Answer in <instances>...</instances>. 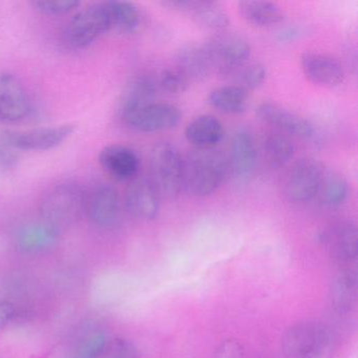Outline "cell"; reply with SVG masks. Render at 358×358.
<instances>
[{"instance_id":"1f68e13d","label":"cell","mask_w":358,"mask_h":358,"mask_svg":"<svg viewBox=\"0 0 358 358\" xmlns=\"http://www.w3.org/2000/svg\"><path fill=\"white\" fill-rule=\"evenodd\" d=\"M101 358H140V354L131 341L115 338L110 341Z\"/></svg>"},{"instance_id":"83f0119b","label":"cell","mask_w":358,"mask_h":358,"mask_svg":"<svg viewBox=\"0 0 358 358\" xmlns=\"http://www.w3.org/2000/svg\"><path fill=\"white\" fill-rule=\"evenodd\" d=\"M262 152L268 164L274 169H278L286 165L292 159L294 146L286 136L270 133L264 138Z\"/></svg>"},{"instance_id":"4fadbf2b","label":"cell","mask_w":358,"mask_h":358,"mask_svg":"<svg viewBox=\"0 0 358 358\" xmlns=\"http://www.w3.org/2000/svg\"><path fill=\"white\" fill-rule=\"evenodd\" d=\"M30 101L20 79L10 73L0 74V122H18L28 116Z\"/></svg>"},{"instance_id":"8fae6325","label":"cell","mask_w":358,"mask_h":358,"mask_svg":"<svg viewBox=\"0 0 358 358\" xmlns=\"http://www.w3.org/2000/svg\"><path fill=\"white\" fill-rule=\"evenodd\" d=\"M164 7L188 16L198 26L208 30L221 32L229 26L227 12L220 3L206 0H167Z\"/></svg>"},{"instance_id":"5bb4252c","label":"cell","mask_w":358,"mask_h":358,"mask_svg":"<svg viewBox=\"0 0 358 358\" xmlns=\"http://www.w3.org/2000/svg\"><path fill=\"white\" fill-rule=\"evenodd\" d=\"M257 116L263 122L289 135L306 140L311 139L315 136L314 125L309 120L278 104L263 102L257 108Z\"/></svg>"},{"instance_id":"e0dca14e","label":"cell","mask_w":358,"mask_h":358,"mask_svg":"<svg viewBox=\"0 0 358 358\" xmlns=\"http://www.w3.org/2000/svg\"><path fill=\"white\" fill-rule=\"evenodd\" d=\"M100 165L104 171L119 181H129L136 177L140 160L135 150L122 144H110L99 154Z\"/></svg>"},{"instance_id":"5b68a950","label":"cell","mask_w":358,"mask_h":358,"mask_svg":"<svg viewBox=\"0 0 358 358\" xmlns=\"http://www.w3.org/2000/svg\"><path fill=\"white\" fill-rule=\"evenodd\" d=\"M213 71L222 77L236 66L248 62L251 47L240 35L231 32L215 33L203 45Z\"/></svg>"},{"instance_id":"8d00e7d4","label":"cell","mask_w":358,"mask_h":358,"mask_svg":"<svg viewBox=\"0 0 358 358\" xmlns=\"http://www.w3.org/2000/svg\"><path fill=\"white\" fill-rule=\"evenodd\" d=\"M301 35V30L297 28H288L280 34V39L282 41H292Z\"/></svg>"},{"instance_id":"ba28073f","label":"cell","mask_w":358,"mask_h":358,"mask_svg":"<svg viewBox=\"0 0 358 358\" xmlns=\"http://www.w3.org/2000/svg\"><path fill=\"white\" fill-rule=\"evenodd\" d=\"M357 227L353 222L336 221L320 230L317 241L337 263L349 265L357 257Z\"/></svg>"},{"instance_id":"8992f818","label":"cell","mask_w":358,"mask_h":358,"mask_svg":"<svg viewBox=\"0 0 358 358\" xmlns=\"http://www.w3.org/2000/svg\"><path fill=\"white\" fill-rule=\"evenodd\" d=\"M112 28L106 3H93L75 14L66 27V41L75 49H85Z\"/></svg>"},{"instance_id":"d6a6232c","label":"cell","mask_w":358,"mask_h":358,"mask_svg":"<svg viewBox=\"0 0 358 358\" xmlns=\"http://www.w3.org/2000/svg\"><path fill=\"white\" fill-rule=\"evenodd\" d=\"M33 6L41 13L47 15H64L70 13L80 6L76 0H58V1H34Z\"/></svg>"},{"instance_id":"4dcf8cb0","label":"cell","mask_w":358,"mask_h":358,"mask_svg":"<svg viewBox=\"0 0 358 358\" xmlns=\"http://www.w3.org/2000/svg\"><path fill=\"white\" fill-rule=\"evenodd\" d=\"M190 80L177 66L164 69L159 78L158 85L171 95H179L187 91Z\"/></svg>"},{"instance_id":"4316f807","label":"cell","mask_w":358,"mask_h":358,"mask_svg":"<svg viewBox=\"0 0 358 358\" xmlns=\"http://www.w3.org/2000/svg\"><path fill=\"white\" fill-rule=\"evenodd\" d=\"M106 5L112 27L127 34L137 32L141 24V14L133 3L108 1Z\"/></svg>"},{"instance_id":"7402d4cb","label":"cell","mask_w":358,"mask_h":358,"mask_svg":"<svg viewBox=\"0 0 358 358\" xmlns=\"http://www.w3.org/2000/svg\"><path fill=\"white\" fill-rule=\"evenodd\" d=\"M224 127L213 115H201L188 123L185 129L187 141L198 150H210L221 142Z\"/></svg>"},{"instance_id":"30bf717a","label":"cell","mask_w":358,"mask_h":358,"mask_svg":"<svg viewBox=\"0 0 358 358\" xmlns=\"http://www.w3.org/2000/svg\"><path fill=\"white\" fill-rule=\"evenodd\" d=\"M73 124L37 127L22 131H6V139L15 150L45 152L64 143L74 133Z\"/></svg>"},{"instance_id":"f1b7e54d","label":"cell","mask_w":358,"mask_h":358,"mask_svg":"<svg viewBox=\"0 0 358 358\" xmlns=\"http://www.w3.org/2000/svg\"><path fill=\"white\" fill-rule=\"evenodd\" d=\"M267 76L265 66L259 62H246L228 72L224 78L230 80V85L241 87L245 91L257 89L263 85Z\"/></svg>"},{"instance_id":"277c9868","label":"cell","mask_w":358,"mask_h":358,"mask_svg":"<svg viewBox=\"0 0 358 358\" xmlns=\"http://www.w3.org/2000/svg\"><path fill=\"white\" fill-rule=\"evenodd\" d=\"M85 196L75 183H62L54 186L43 196L41 213L43 221L59 229L73 223L85 210Z\"/></svg>"},{"instance_id":"6da1fadb","label":"cell","mask_w":358,"mask_h":358,"mask_svg":"<svg viewBox=\"0 0 358 358\" xmlns=\"http://www.w3.org/2000/svg\"><path fill=\"white\" fill-rule=\"evenodd\" d=\"M228 171V160L220 150L194 148L183 157V188L196 198L210 196L222 185Z\"/></svg>"},{"instance_id":"d6986e66","label":"cell","mask_w":358,"mask_h":358,"mask_svg":"<svg viewBox=\"0 0 358 358\" xmlns=\"http://www.w3.org/2000/svg\"><path fill=\"white\" fill-rule=\"evenodd\" d=\"M357 292V270L353 266H347L331 282L330 301L333 310L341 315L350 313L355 308Z\"/></svg>"},{"instance_id":"d4e9b609","label":"cell","mask_w":358,"mask_h":358,"mask_svg":"<svg viewBox=\"0 0 358 358\" xmlns=\"http://www.w3.org/2000/svg\"><path fill=\"white\" fill-rule=\"evenodd\" d=\"M207 101L220 112L240 115L246 112L248 108L249 92L236 85H223L211 91Z\"/></svg>"},{"instance_id":"484cf974","label":"cell","mask_w":358,"mask_h":358,"mask_svg":"<svg viewBox=\"0 0 358 358\" xmlns=\"http://www.w3.org/2000/svg\"><path fill=\"white\" fill-rule=\"evenodd\" d=\"M349 194L347 180L334 171L324 169L315 198L324 206H341Z\"/></svg>"},{"instance_id":"836d02e7","label":"cell","mask_w":358,"mask_h":358,"mask_svg":"<svg viewBox=\"0 0 358 358\" xmlns=\"http://www.w3.org/2000/svg\"><path fill=\"white\" fill-rule=\"evenodd\" d=\"M17 150L9 145L6 134L0 133V171H9L17 165Z\"/></svg>"},{"instance_id":"f546056e","label":"cell","mask_w":358,"mask_h":358,"mask_svg":"<svg viewBox=\"0 0 358 358\" xmlns=\"http://www.w3.org/2000/svg\"><path fill=\"white\" fill-rule=\"evenodd\" d=\"M110 341L104 331L87 333L77 343L72 358H101Z\"/></svg>"},{"instance_id":"ffe728a7","label":"cell","mask_w":358,"mask_h":358,"mask_svg":"<svg viewBox=\"0 0 358 358\" xmlns=\"http://www.w3.org/2000/svg\"><path fill=\"white\" fill-rule=\"evenodd\" d=\"M59 238V229L48 222L30 223L20 228L16 245L24 253H37L51 249Z\"/></svg>"},{"instance_id":"603a6c76","label":"cell","mask_w":358,"mask_h":358,"mask_svg":"<svg viewBox=\"0 0 358 358\" xmlns=\"http://www.w3.org/2000/svg\"><path fill=\"white\" fill-rule=\"evenodd\" d=\"M190 81L206 79L213 72V66L203 45L188 43L176 55V66Z\"/></svg>"},{"instance_id":"2e32d148","label":"cell","mask_w":358,"mask_h":358,"mask_svg":"<svg viewBox=\"0 0 358 358\" xmlns=\"http://www.w3.org/2000/svg\"><path fill=\"white\" fill-rule=\"evenodd\" d=\"M129 215L141 221H152L160 210V196L150 180H136L125 192Z\"/></svg>"},{"instance_id":"9c48e42d","label":"cell","mask_w":358,"mask_h":358,"mask_svg":"<svg viewBox=\"0 0 358 358\" xmlns=\"http://www.w3.org/2000/svg\"><path fill=\"white\" fill-rule=\"evenodd\" d=\"M123 122L140 133L169 131L179 124L182 114L177 106L169 103L148 104L120 117Z\"/></svg>"},{"instance_id":"3957f363","label":"cell","mask_w":358,"mask_h":358,"mask_svg":"<svg viewBox=\"0 0 358 358\" xmlns=\"http://www.w3.org/2000/svg\"><path fill=\"white\" fill-rule=\"evenodd\" d=\"M150 176L160 198H175L180 194L183 188V156L173 144L161 142L152 148Z\"/></svg>"},{"instance_id":"44dd1931","label":"cell","mask_w":358,"mask_h":358,"mask_svg":"<svg viewBox=\"0 0 358 358\" xmlns=\"http://www.w3.org/2000/svg\"><path fill=\"white\" fill-rule=\"evenodd\" d=\"M158 92V83L148 74L134 77L123 91L119 102V115L122 117L127 113L154 103Z\"/></svg>"},{"instance_id":"7a4b0ae2","label":"cell","mask_w":358,"mask_h":358,"mask_svg":"<svg viewBox=\"0 0 358 358\" xmlns=\"http://www.w3.org/2000/svg\"><path fill=\"white\" fill-rule=\"evenodd\" d=\"M334 350V335L322 322H299L290 327L282 339L286 358H333Z\"/></svg>"},{"instance_id":"d590c367","label":"cell","mask_w":358,"mask_h":358,"mask_svg":"<svg viewBox=\"0 0 358 358\" xmlns=\"http://www.w3.org/2000/svg\"><path fill=\"white\" fill-rule=\"evenodd\" d=\"M18 310L10 301H0V332L5 330L17 318Z\"/></svg>"},{"instance_id":"cb8c5ba5","label":"cell","mask_w":358,"mask_h":358,"mask_svg":"<svg viewBox=\"0 0 358 358\" xmlns=\"http://www.w3.org/2000/svg\"><path fill=\"white\" fill-rule=\"evenodd\" d=\"M238 11L248 24L255 27H271L284 22L282 8L271 1L245 0L238 5Z\"/></svg>"},{"instance_id":"ac0fdd59","label":"cell","mask_w":358,"mask_h":358,"mask_svg":"<svg viewBox=\"0 0 358 358\" xmlns=\"http://www.w3.org/2000/svg\"><path fill=\"white\" fill-rule=\"evenodd\" d=\"M257 161V146L255 137L246 129L234 133L230 143L228 166L238 178L248 177Z\"/></svg>"},{"instance_id":"e575fe53","label":"cell","mask_w":358,"mask_h":358,"mask_svg":"<svg viewBox=\"0 0 358 358\" xmlns=\"http://www.w3.org/2000/svg\"><path fill=\"white\" fill-rule=\"evenodd\" d=\"M244 348L236 338H227L222 341L215 350L213 358H244Z\"/></svg>"},{"instance_id":"52a82bcc","label":"cell","mask_w":358,"mask_h":358,"mask_svg":"<svg viewBox=\"0 0 358 358\" xmlns=\"http://www.w3.org/2000/svg\"><path fill=\"white\" fill-rule=\"evenodd\" d=\"M324 171V165L314 159L297 161L285 179L284 192L286 198L297 204L313 200L317 194Z\"/></svg>"},{"instance_id":"7c38bea8","label":"cell","mask_w":358,"mask_h":358,"mask_svg":"<svg viewBox=\"0 0 358 358\" xmlns=\"http://www.w3.org/2000/svg\"><path fill=\"white\" fill-rule=\"evenodd\" d=\"M120 196L116 188L101 184L85 196V211L95 225L108 228L114 226L120 215Z\"/></svg>"},{"instance_id":"9a60e30c","label":"cell","mask_w":358,"mask_h":358,"mask_svg":"<svg viewBox=\"0 0 358 358\" xmlns=\"http://www.w3.org/2000/svg\"><path fill=\"white\" fill-rule=\"evenodd\" d=\"M301 66L311 83L322 87H337L345 78V71L341 62L327 54L306 52L301 55Z\"/></svg>"}]
</instances>
